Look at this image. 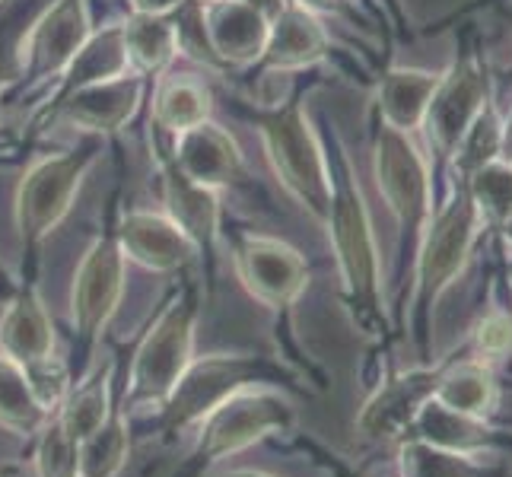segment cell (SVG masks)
Segmentation results:
<instances>
[{
	"mask_svg": "<svg viewBox=\"0 0 512 477\" xmlns=\"http://www.w3.org/2000/svg\"><path fill=\"white\" fill-rule=\"evenodd\" d=\"M185 4V0H131L134 13H153V16H169Z\"/></svg>",
	"mask_w": 512,
	"mask_h": 477,
	"instance_id": "obj_36",
	"label": "cell"
},
{
	"mask_svg": "<svg viewBox=\"0 0 512 477\" xmlns=\"http://www.w3.org/2000/svg\"><path fill=\"white\" fill-rule=\"evenodd\" d=\"M293 4H299L303 10L309 13H344L347 10V0H293Z\"/></svg>",
	"mask_w": 512,
	"mask_h": 477,
	"instance_id": "obj_37",
	"label": "cell"
},
{
	"mask_svg": "<svg viewBox=\"0 0 512 477\" xmlns=\"http://www.w3.org/2000/svg\"><path fill=\"white\" fill-rule=\"evenodd\" d=\"M32 465L39 477H80L77 465V443L67 439L61 430V423L51 417L48 427L35 436V452H32Z\"/></svg>",
	"mask_w": 512,
	"mask_h": 477,
	"instance_id": "obj_33",
	"label": "cell"
},
{
	"mask_svg": "<svg viewBox=\"0 0 512 477\" xmlns=\"http://www.w3.org/2000/svg\"><path fill=\"white\" fill-rule=\"evenodd\" d=\"M0 4H4V0H0Z\"/></svg>",
	"mask_w": 512,
	"mask_h": 477,
	"instance_id": "obj_46",
	"label": "cell"
},
{
	"mask_svg": "<svg viewBox=\"0 0 512 477\" xmlns=\"http://www.w3.org/2000/svg\"><path fill=\"white\" fill-rule=\"evenodd\" d=\"M210 118V90L194 77H172L153 99V125L175 137Z\"/></svg>",
	"mask_w": 512,
	"mask_h": 477,
	"instance_id": "obj_30",
	"label": "cell"
},
{
	"mask_svg": "<svg viewBox=\"0 0 512 477\" xmlns=\"http://www.w3.org/2000/svg\"><path fill=\"white\" fill-rule=\"evenodd\" d=\"M474 344L481 357H506L512 353V315L509 312H490L474 328Z\"/></svg>",
	"mask_w": 512,
	"mask_h": 477,
	"instance_id": "obj_35",
	"label": "cell"
},
{
	"mask_svg": "<svg viewBox=\"0 0 512 477\" xmlns=\"http://www.w3.org/2000/svg\"><path fill=\"white\" fill-rule=\"evenodd\" d=\"M484 96H487V83L481 77V70H474L471 64L455 67L446 80L439 77L436 93L427 105V118H423V125H427L430 140L439 153L458 150L468 128L484 112Z\"/></svg>",
	"mask_w": 512,
	"mask_h": 477,
	"instance_id": "obj_19",
	"label": "cell"
},
{
	"mask_svg": "<svg viewBox=\"0 0 512 477\" xmlns=\"http://www.w3.org/2000/svg\"><path fill=\"white\" fill-rule=\"evenodd\" d=\"M20 290V280H16L13 274H10V268L7 264H0V303H7V299Z\"/></svg>",
	"mask_w": 512,
	"mask_h": 477,
	"instance_id": "obj_38",
	"label": "cell"
},
{
	"mask_svg": "<svg viewBox=\"0 0 512 477\" xmlns=\"http://www.w3.org/2000/svg\"><path fill=\"white\" fill-rule=\"evenodd\" d=\"M376 182L404 233H417L430 214V182L408 134L382 128L376 144Z\"/></svg>",
	"mask_w": 512,
	"mask_h": 477,
	"instance_id": "obj_12",
	"label": "cell"
},
{
	"mask_svg": "<svg viewBox=\"0 0 512 477\" xmlns=\"http://www.w3.org/2000/svg\"><path fill=\"white\" fill-rule=\"evenodd\" d=\"M121 252L128 261L153 274H185L198 258L188 236L166 214L153 210H125L115 220Z\"/></svg>",
	"mask_w": 512,
	"mask_h": 477,
	"instance_id": "obj_15",
	"label": "cell"
},
{
	"mask_svg": "<svg viewBox=\"0 0 512 477\" xmlns=\"http://www.w3.org/2000/svg\"><path fill=\"white\" fill-rule=\"evenodd\" d=\"M328 55V35L315 13L303 10L293 0H284L271 16L268 42H264L261 58L252 70L258 74H277V70H303L319 64Z\"/></svg>",
	"mask_w": 512,
	"mask_h": 477,
	"instance_id": "obj_20",
	"label": "cell"
},
{
	"mask_svg": "<svg viewBox=\"0 0 512 477\" xmlns=\"http://www.w3.org/2000/svg\"><path fill=\"white\" fill-rule=\"evenodd\" d=\"M102 153V140L90 137L86 144L64 150L55 156H42L26 169L20 188H16V236H20L23 252V280H39V252L42 242L55 233L58 223L74 207L77 191L86 179V172L96 166Z\"/></svg>",
	"mask_w": 512,
	"mask_h": 477,
	"instance_id": "obj_5",
	"label": "cell"
},
{
	"mask_svg": "<svg viewBox=\"0 0 512 477\" xmlns=\"http://www.w3.org/2000/svg\"><path fill=\"white\" fill-rule=\"evenodd\" d=\"M398 471L401 477H506L497 465L478 462V455L439 449L417 436H401Z\"/></svg>",
	"mask_w": 512,
	"mask_h": 477,
	"instance_id": "obj_28",
	"label": "cell"
},
{
	"mask_svg": "<svg viewBox=\"0 0 512 477\" xmlns=\"http://www.w3.org/2000/svg\"><path fill=\"white\" fill-rule=\"evenodd\" d=\"M121 35H125V51L131 74L137 77H156L172 64L175 51H179V32H175V20L169 16H153V13H131L121 23Z\"/></svg>",
	"mask_w": 512,
	"mask_h": 477,
	"instance_id": "obj_25",
	"label": "cell"
},
{
	"mask_svg": "<svg viewBox=\"0 0 512 477\" xmlns=\"http://www.w3.org/2000/svg\"><path fill=\"white\" fill-rule=\"evenodd\" d=\"M115 220H118V204L112 201L102 223V233L86 249L74 274V290H70V328H74V341H70V360H67L70 385H77L93 369L102 334L109 328L112 315L118 312L121 296H125L128 258L121 252Z\"/></svg>",
	"mask_w": 512,
	"mask_h": 477,
	"instance_id": "obj_3",
	"label": "cell"
},
{
	"mask_svg": "<svg viewBox=\"0 0 512 477\" xmlns=\"http://www.w3.org/2000/svg\"><path fill=\"white\" fill-rule=\"evenodd\" d=\"M468 191L484 220L506 223L512 217V166L509 163L481 166Z\"/></svg>",
	"mask_w": 512,
	"mask_h": 477,
	"instance_id": "obj_32",
	"label": "cell"
},
{
	"mask_svg": "<svg viewBox=\"0 0 512 477\" xmlns=\"http://www.w3.org/2000/svg\"><path fill=\"white\" fill-rule=\"evenodd\" d=\"M249 388L303 392L299 373H293L284 360L264 357V353H204L188 363L169 398L156 408L150 430L163 443H172L198 427L210 411H217L220 404L239 392H249Z\"/></svg>",
	"mask_w": 512,
	"mask_h": 477,
	"instance_id": "obj_1",
	"label": "cell"
},
{
	"mask_svg": "<svg viewBox=\"0 0 512 477\" xmlns=\"http://www.w3.org/2000/svg\"><path fill=\"white\" fill-rule=\"evenodd\" d=\"M242 112L255 121L280 185L315 220L325 223L331 210V166L319 137L309 128L303 105L293 99L287 105H277V109H242Z\"/></svg>",
	"mask_w": 512,
	"mask_h": 477,
	"instance_id": "obj_7",
	"label": "cell"
},
{
	"mask_svg": "<svg viewBox=\"0 0 512 477\" xmlns=\"http://www.w3.org/2000/svg\"><path fill=\"white\" fill-rule=\"evenodd\" d=\"M121 74H131V64H128V51H125V35H121V23H112L99 32H93L90 39L83 42V48L74 55L64 67V74L58 77V90L51 93L42 105V112L51 115L58 102H64L70 93L83 90L90 83H102V80H112Z\"/></svg>",
	"mask_w": 512,
	"mask_h": 477,
	"instance_id": "obj_22",
	"label": "cell"
},
{
	"mask_svg": "<svg viewBox=\"0 0 512 477\" xmlns=\"http://www.w3.org/2000/svg\"><path fill=\"white\" fill-rule=\"evenodd\" d=\"M436 401L458 414H490L493 404H497V382H493L490 366H484L481 360L446 363L436 388Z\"/></svg>",
	"mask_w": 512,
	"mask_h": 477,
	"instance_id": "obj_29",
	"label": "cell"
},
{
	"mask_svg": "<svg viewBox=\"0 0 512 477\" xmlns=\"http://www.w3.org/2000/svg\"><path fill=\"white\" fill-rule=\"evenodd\" d=\"M408 436H417L423 443H433L439 449H452V452H465V455L512 446V439L500 430H493L484 417L458 414V411L446 408V404H439L436 398L423 404V411L417 414Z\"/></svg>",
	"mask_w": 512,
	"mask_h": 477,
	"instance_id": "obj_23",
	"label": "cell"
},
{
	"mask_svg": "<svg viewBox=\"0 0 512 477\" xmlns=\"http://www.w3.org/2000/svg\"><path fill=\"white\" fill-rule=\"evenodd\" d=\"M325 226L334 245V258H338L341 287L353 312V322L366 334H376L382 322L379 249H376L373 223H369L363 194L350 179L347 159H338V166L331 169V210Z\"/></svg>",
	"mask_w": 512,
	"mask_h": 477,
	"instance_id": "obj_2",
	"label": "cell"
},
{
	"mask_svg": "<svg viewBox=\"0 0 512 477\" xmlns=\"http://www.w3.org/2000/svg\"><path fill=\"white\" fill-rule=\"evenodd\" d=\"M147 80L137 74H121L102 83H90L83 90L70 93L64 102L51 109V118H61L86 134H115L137 115L144 99Z\"/></svg>",
	"mask_w": 512,
	"mask_h": 477,
	"instance_id": "obj_16",
	"label": "cell"
},
{
	"mask_svg": "<svg viewBox=\"0 0 512 477\" xmlns=\"http://www.w3.org/2000/svg\"><path fill=\"white\" fill-rule=\"evenodd\" d=\"M201 315V287L198 280H185L175 287L163 309L156 312L147 334L131 353L128 363V408H160L179 376L194 360V334Z\"/></svg>",
	"mask_w": 512,
	"mask_h": 477,
	"instance_id": "obj_4",
	"label": "cell"
},
{
	"mask_svg": "<svg viewBox=\"0 0 512 477\" xmlns=\"http://www.w3.org/2000/svg\"><path fill=\"white\" fill-rule=\"evenodd\" d=\"M10 147H13V137L0 131V150H10Z\"/></svg>",
	"mask_w": 512,
	"mask_h": 477,
	"instance_id": "obj_43",
	"label": "cell"
},
{
	"mask_svg": "<svg viewBox=\"0 0 512 477\" xmlns=\"http://www.w3.org/2000/svg\"><path fill=\"white\" fill-rule=\"evenodd\" d=\"M509 280H512V258H509Z\"/></svg>",
	"mask_w": 512,
	"mask_h": 477,
	"instance_id": "obj_45",
	"label": "cell"
},
{
	"mask_svg": "<svg viewBox=\"0 0 512 477\" xmlns=\"http://www.w3.org/2000/svg\"><path fill=\"white\" fill-rule=\"evenodd\" d=\"M503 147V131L500 121L493 118L490 112H481L478 121L468 128V134L458 144V153H462V166L465 169H481L487 163H493V156L500 153Z\"/></svg>",
	"mask_w": 512,
	"mask_h": 477,
	"instance_id": "obj_34",
	"label": "cell"
},
{
	"mask_svg": "<svg viewBox=\"0 0 512 477\" xmlns=\"http://www.w3.org/2000/svg\"><path fill=\"white\" fill-rule=\"evenodd\" d=\"M478 204L471 201V191H462L452 204L439 210V217L433 220L423 249L417 258V334H420V353L427 357V338H430V309L439 299L455 274L465 268V261L471 255L474 236H478Z\"/></svg>",
	"mask_w": 512,
	"mask_h": 477,
	"instance_id": "obj_8",
	"label": "cell"
},
{
	"mask_svg": "<svg viewBox=\"0 0 512 477\" xmlns=\"http://www.w3.org/2000/svg\"><path fill=\"white\" fill-rule=\"evenodd\" d=\"M128 369H121V357L115 366L112 404L99 427L77 446L80 477H118L131 458V427H128Z\"/></svg>",
	"mask_w": 512,
	"mask_h": 477,
	"instance_id": "obj_21",
	"label": "cell"
},
{
	"mask_svg": "<svg viewBox=\"0 0 512 477\" xmlns=\"http://www.w3.org/2000/svg\"><path fill=\"white\" fill-rule=\"evenodd\" d=\"M90 35L93 26L86 0H55V4L42 7L23 35L20 83L16 86H35L48 77H61Z\"/></svg>",
	"mask_w": 512,
	"mask_h": 477,
	"instance_id": "obj_10",
	"label": "cell"
},
{
	"mask_svg": "<svg viewBox=\"0 0 512 477\" xmlns=\"http://www.w3.org/2000/svg\"><path fill=\"white\" fill-rule=\"evenodd\" d=\"M296 430V411L280 388H249L210 411L194 427V443L172 477H207L223 458H233L264 439Z\"/></svg>",
	"mask_w": 512,
	"mask_h": 477,
	"instance_id": "obj_6",
	"label": "cell"
},
{
	"mask_svg": "<svg viewBox=\"0 0 512 477\" xmlns=\"http://www.w3.org/2000/svg\"><path fill=\"white\" fill-rule=\"evenodd\" d=\"M169 159L188 182L204 188H226L239 182L242 175V150L233 137H229L214 121H201V125L185 128L182 134L172 137Z\"/></svg>",
	"mask_w": 512,
	"mask_h": 477,
	"instance_id": "obj_18",
	"label": "cell"
},
{
	"mask_svg": "<svg viewBox=\"0 0 512 477\" xmlns=\"http://www.w3.org/2000/svg\"><path fill=\"white\" fill-rule=\"evenodd\" d=\"M436 83L439 77L427 74V70H392L379 90L385 128L401 134L420 128L423 118H427V105L436 93Z\"/></svg>",
	"mask_w": 512,
	"mask_h": 477,
	"instance_id": "obj_27",
	"label": "cell"
},
{
	"mask_svg": "<svg viewBox=\"0 0 512 477\" xmlns=\"http://www.w3.org/2000/svg\"><path fill=\"white\" fill-rule=\"evenodd\" d=\"M249 4H255V7H261V10H268L271 16L284 7V0H249Z\"/></svg>",
	"mask_w": 512,
	"mask_h": 477,
	"instance_id": "obj_41",
	"label": "cell"
},
{
	"mask_svg": "<svg viewBox=\"0 0 512 477\" xmlns=\"http://www.w3.org/2000/svg\"><path fill=\"white\" fill-rule=\"evenodd\" d=\"M160 179H163V204L166 217L182 229L194 252L204 261V287L214 293L217 277V242H220V191L188 182L172 166L166 150H160Z\"/></svg>",
	"mask_w": 512,
	"mask_h": 477,
	"instance_id": "obj_11",
	"label": "cell"
},
{
	"mask_svg": "<svg viewBox=\"0 0 512 477\" xmlns=\"http://www.w3.org/2000/svg\"><path fill=\"white\" fill-rule=\"evenodd\" d=\"M443 369H446V363L443 366H420V369H411V373L385 379L363 404V411L357 417L360 433L369 439L408 436L417 414L423 411V404L436 398Z\"/></svg>",
	"mask_w": 512,
	"mask_h": 477,
	"instance_id": "obj_14",
	"label": "cell"
},
{
	"mask_svg": "<svg viewBox=\"0 0 512 477\" xmlns=\"http://www.w3.org/2000/svg\"><path fill=\"white\" fill-rule=\"evenodd\" d=\"M503 147H506V156H509V166H512V125H509V131L503 134Z\"/></svg>",
	"mask_w": 512,
	"mask_h": 477,
	"instance_id": "obj_42",
	"label": "cell"
},
{
	"mask_svg": "<svg viewBox=\"0 0 512 477\" xmlns=\"http://www.w3.org/2000/svg\"><path fill=\"white\" fill-rule=\"evenodd\" d=\"M115 366H118V357H112L102 369H96V373L90 369L77 385H70L61 408L55 411V420L61 423V430L67 433V439H74L77 446L99 427L105 414H109Z\"/></svg>",
	"mask_w": 512,
	"mask_h": 477,
	"instance_id": "obj_24",
	"label": "cell"
},
{
	"mask_svg": "<svg viewBox=\"0 0 512 477\" xmlns=\"http://www.w3.org/2000/svg\"><path fill=\"white\" fill-rule=\"evenodd\" d=\"M506 239H509V242H512V217H509V220H506Z\"/></svg>",
	"mask_w": 512,
	"mask_h": 477,
	"instance_id": "obj_44",
	"label": "cell"
},
{
	"mask_svg": "<svg viewBox=\"0 0 512 477\" xmlns=\"http://www.w3.org/2000/svg\"><path fill=\"white\" fill-rule=\"evenodd\" d=\"M204 45L214 67H255L268 42L271 13L249 0H198Z\"/></svg>",
	"mask_w": 512,
	"mask_h": 477,
	"instance_id": "obj_13",
	"label": "cell"
},
{
	"mask_svg": "<svg viewBox=\"0 0 512 477\" xmlns=\"http://www.w3.org/2000/svg\"><path fill=\"white\" fill-rule=\"evenodd\" d=\"M51 417L55 411H48L42 398L35 395L26 369L0 353V430L20 439H35Z\"/></svg>",
	"mask_w": 512,
	"mask_h": 477,
	"instance_id": "obj_26",
	"label": "cell"
},
{
	"mask_svg": "<svg viewBox=\"0 0 512 477\" xmlns=\"http://www.w3.org/2000/svg\"><path fill=\"white\" fill-rule=\"evenodd\" d=\"M35 16H39L35 0H4L0 4V93L10 83H20V45Z\"/></svg>",
	"mask_w": 512,
	"mask_h": 477,
	"instance_id": "obj_31",
	"label": "cell"
},
{
	"mask_svg": "<svg viewBox=\"0 0 512 477\" xmlns=\"http://www.w3.org/2000/svg\"><path fill=\"white\" fill-rule=\"evenodd\" d=\"M233 261L242 287L274 315H287L309 284V264L293 245L274 236H233Z\"/></svg>",
	"mask_w": 512,
	"mask_h": 477,
	"instance_id": "obj_9",
	"label": "cell"
},
{
	"mask_svg": "<svg viewBox=\"0 0 512 477\" xmlns=\"http://www.w3.org/2000/svg\"><path fill=\"white\" fill-rule=\"evenodd\" d=\"M0 477H26V471L16 462H0Z\"/></svg>",
	"mask_w": 512,
	"mask_h": 477,
	"instance_id": "obj_39",
	"label": "cell"
},
{
	"mask_svg": "<svg viewBox=\"0 0 512 477\" xmlns=\"http://www.w3.org/2000/svg\"><path fill=\"white\" fill-rule=\"evenodd\" d=\"M223 477H277V474H268V471H255V468H239V471H229Z\"/></svg>",
	"mask_w": 512,
	"mask_h": 477,
	"instance_id": "obj_40",
	"label": "cell"
},
{
	"mask_svg": "<svg viewBox=\"0 0 512 477\" xmlns=\"http://www.w3.org/2000/svg\"><path fill=\"white\" fill-rule=\"evenodd\" d=\"M0 353L23 369L55 360V322L42 303L39 280H23L0 315Z\"/></svg>",
	"mask_w": 512,
	"mask_h": 477,
	"instance_id": "obj_17",
	"label": "cell"
}]
</instances>
